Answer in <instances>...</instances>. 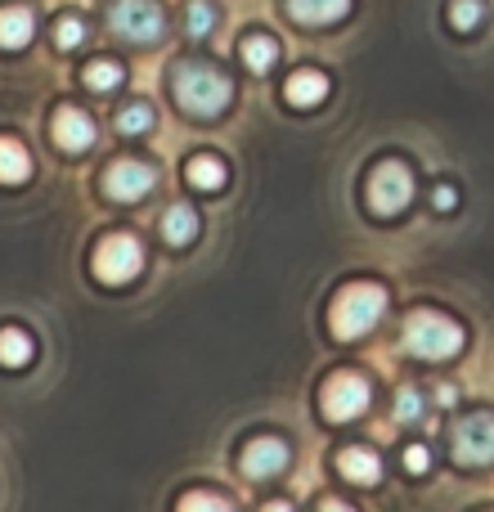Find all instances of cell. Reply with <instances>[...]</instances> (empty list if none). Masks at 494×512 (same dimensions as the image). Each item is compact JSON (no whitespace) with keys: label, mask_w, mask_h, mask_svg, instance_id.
I'll return each instance as SVG.
<instances>
[{"label":"cell","mask_w":494,"mask_h":512,"mask_svg":"<svg viewBox=\"0 0 494 512\" xmlns=\"http://www.w3.org/2000/svg\"><path fill=\"white\" fill-rule=\"evenodd\" d=\"M171 86H176V99L185 113L194 117H216L230 108L234 99V86L230 77H225L221 68H212V63H180L176 77H171Z\"/></svg>","instance_id":"obj_1"},{"label":"cell","mask_w":494,"mask_h":512,"mask_svg":"<svg viewBox=\"0 0 494 512\" xmlns=\"http://www.w3.org/2000/svg\"><path fill=\"white\" fill-rule=\"evenodd\" d=\"M382 310H387V292H382L378 283H351L346 292H337L328 324H333L337 337L351 342V337H364L373 324H378Z\"/></svg>","instance_id":"obj_2"},{"label":"cell","mask_w":494,"mask_h":512,"mask_svg":"<svg viewBox=\"0 0 494 512\" xmlns=\"http://www.w3.org/2000/svg\"><path fill=\"white\" fill-rule=\"evenodd\" d=\"M405 346L423 360H450L463 346V328L450 324L445 315H432V310H418V315L405 319Z\"/></svg>","instance_id":"obj_3"},{"label":"cell","mask_w":494,"mask_h":512,"mask_svg":"<svg viewBox=\"0 0 494 512\" xmlns=\"http://www.w3.org/2000/svg\"><path fill=\"white\" fill-rule=\"evenodd\" d=\"M108 23H113V32L126 36V41L149 45L162 36V9L153 5V0H117V5L108 9Z\"/></svg>","instance_id":"obj_4"},{"label":"cell","mask_w":494,"mask_h":512,"mask_svg":"<svg viewBox=\"0 0 494 512\" xmlns=\"http://www.w3.org/2000/svg\"><path fill=\"white\" fill-rule=\"evenodd\" d=\"M140 270H144V248L131 239V234H113V239L99 243L95 274L104 283H131Z\"/></svg>","instance_id":"obj_5"},{"label":"cell","mask_w":494,"mask_h":512,"mask_svg":"<svg viewBox=\"0 0 494 512\" xmlns=\"http://www.w3.org/2000/svg\"><path fill=\"white\" fill-rule=\"evenodd\" d=\"M409 198H414V180H409V171L400 167V162H382V167L369 176V207L378 216L405 212Z\"/></svg>","instance_id":"obj_6"},{"label":"cell","mask_w":494,"mask_h":512,"mask_svg":"<svg viewBox=\"0 0 494 512\" xmlns=\"http://www.w3.org/2000/svg\"><path fill=\"white\" fill-rule=\"evenodd\" d=\"M364 409H369V382H364L360 373H337V378H328L324 414L333 418V423H351Z\"/></svg>","instance_id":"obj_7"},{"label":"cell","mask_w":494,"mask_h":512,"mask_svg":"<svg viewBox=\"0 0 494 512\" xmlns=\"http://www.w3.org/2000/svg\"><path fill=\"white\" fill-rule=\"evenodd\" d=\"M454 459L468 468L494 463V414H472L454 427Z\"/></svg>","instance_id":"obj_8"},{"label":"cell","mask_w":494,"mask_h":512,"mask_svg":"<svg viewBox=\"0 0 494 512\" xmlns=\"http://www.w3.org/2000/svg\"><path fill=\"white\" fill-rule=\"evenodd\" d=\"M153 167L149 162H113L108 167V176H104V189H108V198H117V203H140V198H149V189H153Z\"/></svg>","instance_id":"obj_9"},{"label":"cell","mask_w":494,"mask_h":512,"mask_svg":"<svg viewBox=\"0 0 494 512\" xmlns=\"http://www.w3.org/2000/svg\"><path fill=\"white\" fill-rule=\"evenodd\" d=\"M54 144L68 153H81L95 144V122H90L81 108H59L54 113Z\"/></svg>","instance_id":"obj_10"},{"label":"cell","mask_w":494,"mask_h":512,"mask_svg":"<svg viewBox=\"0 0 494 512\" xmlns=\"http://www.w3.org/2000/svg\"><path fill=\"white\" fill-rule=\"evenodd\" d=\"M288 468V445L283 441H252L243 450V472L247 477H274Z\"/></svg>","instance_id":"obj_11"},{"label":"cell","mask_w":494,"mask_h":512,"mask_svg":"<svg viewBox=\"0 0 494 512\" xmlns=\"http://www.w3.org/2000/svg\"><path fill=\"white\" fill-rule=\"evenodd\" d=\"M283 90H288V104L315 108V104H324V95H328V77L324 72H315V68H301V72H292Z\"/></svg>","instance_id":"obj_12"},{"label":"cell","mask_w":494,"mask_h":512,"mask_svg":"<svg viewBox=\"0 0 494 512\" xmlns=\"http://www.w3.org/2000/svg\"><path fill=\"white\" fill-rule=\"evenodd\" d=\"M32 32H36V18L27 5L0 9V45H5V50H23V45L32 41Z\"/></svg>","instance_id":"obj_13"},{"label":"cell","mask_w":494,"mask_h":512,"mask_svg":"<svg viewBox=\"0 0 494 512\" xmlns=\"http://www.w3.org/2000/svg\"><path fill=\"white\" fill-rule=\"evenodd\" d=\"M351 9V0H288V14L306 27H324V23H337V18Z\"/></svg>","instance_id":"obj_14"},{"label":"cell","mask_w":494,"mask_h":512,"mask_svg":"<svg viewBox=\"0 0 494 512\" xmlns=\"http://www.w3.org/2000/svg\"><path fill=\"white\" fill-rule=\"evenodd\" d=\"M337 472H342L346 481H355V486H373V481L382 477V463H378V454L373 450H342Z\"/></svg>","instance_id":"obj_15"},{"label":"cell","mask_w":494,"mask_h":512,"mask_svg":"<svg viewBox=\"0 0 494 512\" xmlns=\"http://www.w3.org/2000/svg\"><path fill=\"white\" fill-rule=\"evenodd\" d=\"M198 234V216H194V207H167V216H162V239L171 243V248H185L189 239Z\"/></svg>","instance_id":"obj_16"},{"label":"cell","mask_w":494,"mask_h":512,"mask_svg":"<svg viewBox=\"0 0 494 512\" xmlns=\"http://www.w3.org/2000/svg\"><path fill=\"white\" fill-rule=\"evenodd\" d=\"M32 176V158L18 140H0V185H18Z\"/></svg>","instance_id":"obj_17"},{"label":"cell","mask_w":494,"mask_h":512,"mask_svg":"<svg viewBox=\"0 0 494 512\" xmlns=\"http://www.w3.org/2000/svg\"><path fill=\"white\" fill-rule=\"evenodd\" d=\"M27 360H32V337H27L23 328H5V333H0V364L23 369Z\"/></svg>","instance_id":"obj_18"},{"label":"cell","mask_w":494,"mask_h":512,"mask_svg":"<svg viewBox=\"0 0 494 512\" xmlns=\"http://www.w3.org/2000/svg\"><path fill=\"white\" fill-rule=\"evenodd\" d=\"M189 185H194V189H221L225 185L221 158H212V153H198V158L189 162Z\"/></svg>","instance_id":"obj_19"},{"label":"cell","mask_w":494,"mask_h":512,"mask_svg":"<svg viewBox=\"0 0 494 512\" xmlns=\"http://www.w3.org/2000/svg\"><path fill=\"white\" fill-rule=\"evenodd\" d=\"M243 59H247V68L252 72H265V68H274V59H279V45H274L270 36H247Z\"/></svg>","instance_id":"obj_20"},{"label":"cell","mask_w":494,"mask_h":512,"mask_svg":"<svg viewBox=\"0 0 494 512\" xmlns=\"http://www.w3.org/2000/svg\"><path fill=\"white\" fill-rule=\"evenodd\" d=\"M81 81H86L90 90H113V86H122V68H117L113 59L86 63V72H81Z\"/></svg>","instance_id":"obj_21"},{"label":"cell","mask_w":494,"mask_h":512,"mask_svg":"<svg viewBox=\"0 0 494 512\" xmlns=\"http://www.w3.org/2000/svg\"><path fill=\"white\" fill-rule=\"evenodd\" d=\"M153 126V108L149 104H126L122 113H117V131L126 135H144Z\"/></svg>","instance_id":"obj_22"},{"label":"cell","mask_w":494,"mask_h":512,"mask_svg":"<svg viewBox=\"0 0 494 512\" xmlns=\"http://www.w3.org/2000/svg\"><path fill=\"white\" fill-rule=\"evenodd\" d=\"M185 27H189V36H207L216 27V9L207 5V0H189V9H185Z\"/></svg>","instance_id":"obj_23"},{"label":"cell","mask_w":494,"mask_h":512,"mask_svg":"<svg viewBox=\"0 0 494 512\" xmlns=\"http://www.w3.org/2000/svg\"><path fill=\"white\" fill-rule=\"evenodd\" d=\"M481 14H486V5H481V0H454V5H450V23L459 27V32H472V27L481 23Z\"/></svg>","instance_id":"obj_24"},{"label":"cell","mask_w":494,"mask_h":512,"mask_svg":"<svg viewBox=\"0 0 494 512\" xmlns=\"http://www.w3.org/2000/svg\"><path fill=\"white\" fill-rule=\"evenodd\" d=\"M81 36H86L81 18H59V23H54V45H59V50H72V45H81Z\"/></svg>","instance_id":"obj_25"},{"label":"cell","mask_w":494,"mask_h":512,"mask_svg":"<svg viewBox=\"0 0 494 512\" xmlns=\"http://www.w3.org/2000/svg\"><path fill=\"white\" fill-rule=\"evenodd\" d=\"M180 512H230V504L216 495H185L180 499Z\"/></svg>","instance_id":"obj_26"},{"label":"cell","mask_w":494,"mask_h":512,"mask_svg":"<svg viewBox=\"0 0 494 512\" xmlns=\"http://www.w3.org/2000/svg\"><path fill=\"white\" fill-rule=\"evenodd\" d=\"M423 414V400H418V391L414 387H405L396 396V418H405V423H414V418Z\"/></svg>","instance_id":"obj_27"},{"label":"cell","mask_w":494,"mask_h":512,"mask_svg":"<svg viewBox=\"0 0 494 512\" xmlns=\"http://www.w3.org/2000/svg\"><path fill=\"white\" fill-rule=\"evenodd\" d=\"M405 468L409 472H427V468H432V454H427L423 445H409V450H405Z\"/></svg>","instance_id":"obj_28"},{"label":"cell","mask_w":494,"mask_h":512,"mask_svg":"<svg viewBox=\"0 0 494 512\" xmlns=\"http://www.w3.org/2000/svg\"><path fill=\"white\" fill-rule=\"evenodd\" d=\"M454 203H459V198H454V189H445V185L436 189V207H441V212H450Z\"/></svg>","instance_id":"obj_29"},{"label":"cell","mask_w":494,"mask_h":512,"mask_svg":"<svg viewBox=\"0 0 494 512\" xmlns=\"http://www.w3.org/2000/svg\"><path fill=\"white\" fill-rule=\"evenodd\" d=\"M319 512H355V508H346V504H337V499H324V508Z\"/></svg>","instance_id":"obj_30"},{"label":"cell","mask_w":494,"mask_h":512,"mask_svg":"<svg viewBox=\"0 0 494 512\" xmlns=\"http://www.w3.org/2000/svg\"><path fill=\"white\" fill-rule=\"evenodd\" d=\"M261 512H292V508H288V504H265Z\"/></svg>","instance_id":"obj_31"}]
</instances>
